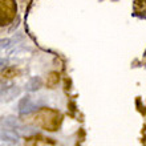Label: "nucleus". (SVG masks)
Wrapping results in <instances>:
<instances>
[{
	"instance_id": "7",
	"label": "nucleus",
	"mask_w": 146,
	"mask_h": 146,
	"mask_svg": "<svg viewBox=\"0 0 146 146\" xmlns=\"http://www.w3.org/2000/svg\"><path fill=\"white\" fill-rule=\"evenodd\" d=\"M12 42H15L13 38H0V52L4 49H7L9 46H12L13 44Z\"/></svg>"
},
{
	"instance_id": "8",
	"label": "nucleus",
	"mask_w": 146,
	"mask_h": 146,
	"mask_svg": "<svg viewBox=\"0 0 146 146\" xmlns=\"http://www.w3.org/2000/svg\"><path fill=\"white\" fill-rule=\"evenodd\" d=\"M8 64V60L7 58H0V69H1V68H4V66L7 65Z\"/></svg>"
},
{
	"instance_id": "2",
	"label": "nucleus",
	"mask_w": 146,
	"mask_h": 146,
	"mask_svg": "<svg viewBox=\"0 0 146 146\" xmlns=\"http://www.w3.org/2000/svg\"><path fill=\"white\" fill-rule=\"evenodd\" d=\"M19 133L11 129H0V143L4 146H16L19 143Z\"/></svg>"
},
{
	"instance_id": "3",
	"label": "nucleus",
	"mask_w": 146,
	"mask_h": 146,
	"mask_svg": "<svg viewBox=\"0 0 146 146\" xmlns=\"http://www.w3.org/2000/svg\"><path fill=\"white\" fill-rule=\"evenodd\" d=\"M38 108V104L32 100V97L29 96H25L20 100L19 105H17V110H19V114L20 115H25V114H29L32 111H36Z\"/></svg>"
},
{
	"instance_id": "5",
	"label": "nucleus",
	"mask_w": 146,
	"mask_h": 146,
	"mask_svg": "<svg viewBox=\"0 0 146 146\" xmlns=\"http://www.w3.org/2000/svg\"><path fill=\"white\" fill-rule=\"evenodd\" d=\"M0 126L5 127V129H13L16 131L20 130L21 129V123L17 121L16 117H12V115H8V117H3V118H0Z\"/></svg>"
},
{
	"instance_id": "1",
	"label": "nucleus",
	"mask_w": 146,
	"mask_h": 146,
	"mask_svg": "<svg viewBox=\"0 0 146 146\" xmlns=\"http://www.w3.org/2000/svg\"><path fill=\"white\" fill-rule=\"evenodd\" d=\"M16 9L15 0H0V27L11 24L16 16Z\"/></svg>"
},
{
	"instance_id": "4",
	"label": "nucleus",
	"mask_w": 146,
	"mask_h": 146,
	"mask_svg": "<svg viewBox=\"0 0 146 146\" xmlns=\"http://www.w3.org/2000/svg\"><path fill=\"white\" fill-rule=\"evenodd\" d=\"M20 88L16 86V85H9V86H5L0 90V102L1 104H7V102H11L16 98V97L20 94Z\"/></svg>"
},
{
	"instance_id": "6",
	"label": "nucleus",
	"mask_w": 146,
	"mask_h": 146,
	"mask_svg": "<svg viewBox=\"0 0 146 146\" xmlns=\"http://www.w3.org/2000/svg\"><path fill=\"white\" fill-rule=\"evenodd\" d=\"M41 85H42V81L40 77H32L31 80L25 84V90L27 92H36V90H38L41 88Z\"/></svg>"
}]
</instances>
